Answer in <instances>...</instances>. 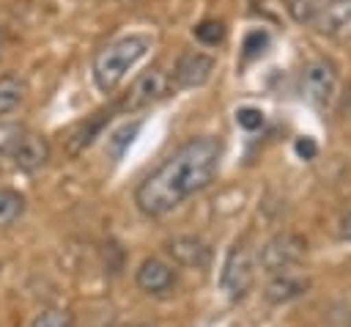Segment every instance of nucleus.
Wrapping results in <instances>:
<instances>
[{
    "mask_svg": "<svg viewBox=\"0 0 351 327\" xmlns=\"http://www.w3.org/2000/svg\"><path fill=\"white\" fill-rule=\"evenodd\" d=\"M222 159V146L214 137H192L176 148L156 170L134 190V203L148 217H162L181 206L189 195L211 184Z\"/></svg>",
    "mask_w": 351,
    "mask_h": 327,
    "instance_id": "nucleus-1",
    "label": "nucleus"
},
{
    "mask_svg": "<svg viewBox=\"0 0 351 327\" xmlns=\"http://www.w3.org/2000/svg\"><path fill=\"white\" fill-rule=\"evenodd\" d=\"M148 52V38L145 36H123L112 44H107L96 58H93V82L99 91L110 93L121 85L126 71Z\"/></svg>",
    "mask_w": 351,
    "mask_h": 327,
    "instance_id": "nucleus-2",
    "label": "nucleus"
},
{
    "mask_svg": "<svg viewBox=\"0 0 351 327\" xmlns=\"http://www.w3.org/2000/svg\"><path fill=\"white\" fill-rule=\"evenodd\" d=\"M252 280H255V258H252V250L247 247V242H236L228 250L225 264H222V275H219L222 291L230 300H241L250 291Z\"/></svg>",
    "mask_w": 351,
    "mask_h": 327,
    "instance_id": "nucleus-3",
    "label": "nucleus"
},
{
    "mask_svg": "<svg viewBox=\"0 0 351 327\" xmlns=\"http://www.w3.org/2000/svg\"><path fill=\"white\" fill-rule=\"evenodd\" d=\"M307 253V242L296 234H277L271 236L261 256H258V264L263 267V272L269 275H280V272H291Z\"/></svg>",
    "mask_w": 351,
    "mask_h": 327,
    "instance_id": "nucleus-4",
    "label": "nucleus"
},
{
    "mask_svg": "<svg viewBox=\"0 0 351 327\" xmlns=\"http://www.w3.org/2000/svg\"><path fill=\"white\" fill-rule=\"evenodd\" d=\"M337 91V69L332 60L326 58H318V60H310L302 71V96L315 104V107H326L332 102Z\"/></svg>",
    "mask_w": 351,
    "mask_h": 327,
    "instance_id": "nucleus-5",
    "label": "nucleus"
},
{
    "mask_svg": "<svg viewBox=\"0 0 351 327\" xmlns=\"http://www.w3.org/2000/svg\"><path fill=\"white\" fill-rule=\"evenodd\" d=\"M167 93V74L162 69H148L145 74H140L132 85V91L126 93V99L121 102L123 110H140L156 99H162Z\"/></svg>",
    "mask_w": 351,
    "mask_h": 327,
    "instance_id": "nucleus-6",
    "label": "nucleus"
},
{
    "mask_svg": "<svg viewBox=\"0 0 351 327\" xmlns=\"http://www.w3.org/2000/svg\"><path fill=\"white\" fill-rule=\"evenodd\" d=\"M214 58L206 52H186L178 58L176 69H173V80L178 88H197L203 82H208L211 71H214Z\"/></svg>",
    "mask_w": 351,
    "mask_h": 327,
    "instance_id": "nucleus-7",
    "label": "nucleus"
},
{
    "mask_svg": "<svg viewBox=\"0 0 351 327\" xmlns=\"http://www.w3.org/2000/svg\"><path fill=\"white\" fill-rule=\"evenodd\" d=\"M137 286H140L145 294L162 297V294H167V291L176 286V272H173V267L165 264L162 258H145V261L137 267Z\"/></svg>",
    "mask_w": 351,
    "mask_h": 327,
    "instance_id": "nucleus-8",
    "label": "nucleus"
},
{
    "mask_svg": "<svg viewBox=\"0 0 351 327\" xmlns=\"http://www.w3.org/2000/svg\"><path fill=\"white\" fill-rule=\"evenodd\" d=\"M8 157L14 159V165H16L19 170H38V168L47 165V159H49V143H47L41 135L25 132Z\"/></svg>",
    "mask_w": 351,
    "mask_h": 327,
    "instance_id": "nucleus-9",
    "label": "nucleus"
},
{
    "mask_svg": "<svg viewBox=\"0 0 351 327\" xmlns=\"http://www.w3.org/2000/svg\"><path fill=\"white\" fill-rule=\"evenodd\" d=\"M313 25L321 33H329V36L340 33L343 27L351 25V0H329V3H324L318 8V16H315Z\"/></svg>",
    "mask_w": 351,
    "mask_h": 327,
    "instance_id": "nucleus-10",
    "label": "nucleus"
},
{
    "mask_svg": "<svg viewBox=\"0 0 351 327\" xmlns=\"http://www.w3.org/2000/svg\"><path fill=\"white\" fill-rule=\"evenodd\" d=\"M170 253L184 267H206L208 264V256H211L208 247H206V242L197 239V236H176L170 242Z\"/></svg>",
    "mask_w": 351,
    "mask_h": 327,
    "instance_id": "nucleus-11",
    "label": "nucleus"
},
{
    "mask_svg": "<svg viewBox=\"0 0 351 327\" xmlns=\"http://www.w3.org/2000/svg\"><path fill=\"white\" fill-rule=\"evenodd\" d=\"M304 291H307V278H299L293 272H280L266 286V297L271 302H288V300H293Z\"/></svg>",
    "mask_w": 351,
    "mask_h": 327,
    "instance_id": "nucleus-12",
    "label": "nucleus"
},
{
    "mask_svg": "<svg viewBox=\"0 0 351 327\" xmlns=\"http://www.w3.org/2000/svg\"><path fill=\"white\" fill-rule=\"evenodd\" d=\"M110 121V110L104 113H96L90 121H85V124H80L74 132H71V137H69V154H80L85 146H90L93 143V137L101 132V126Z\"/></svg>",
    "mask_w": 351,
    "mask_h": 327,
    "instance_id": "nucleus-13",
    "label": "nucleus"
},
{
    "mask_svg": "<svg viewBox=\"0 0 351 327\" xmlns=\"http://www.w3.org/2000/svg\"><path fill=\"white\" fill-rule=\"evenodd\" d=\"M25 93H27V85H25L22 77H16V74H3V77H0V115L16 110V107L22 104V99H25Z\"/></svg>",
    "mask_w": 351,
    "mask_h": 327,
    "instance_id": "nucleus-14",
    "label": "nucleus"
},
{
    "mask_svg": "<svg viewBox=\"0 0 351 327\" xmlns=\"http://www.w3.org/2000/svg\"><path fill=\"white\" fill-rule=\"evenodd\" d=\"M140 121H132V124H123V126H118L110 137H107V154L112 157V159H121L123 157V151L132 146V140L137 137V132H140Z\"/></svg>",
    "mask_w": 351,
    "mask_h": 327,
    "instance_id": "nucleus-15",
    "label": "nucleus"
},
{
    "mask_svg": "<svg viewBox=\"0 0 351 327\" xmlns=\"http://www.w3.org/2000/svg\"><path fill=\"white\" fill-rule=\"evenodd\" d=\"M25 212V198L14 190H0V225H11Z\"/></svg>",
    "mask_w": 351,
    "mask_h": 327,
    "instance_id": "nucleus-16",
    "label": "nucleus"
},
{
    "mask_svg": "<svg viewBox=\"0 0 351 327\" xmlns=\"http://www.w3.org/2000/svg\"><path fill=\"white\" fill-rule=\"evenodd\" d=\"M195 38H197L200 44H206V47H217V44H222V38H225V25H222L219 19H206V22H200V25L195 27Z\"/></svg>",
    "mask_w": 351,
    "mask_h": 327,
    "instance_id": "nucleus-17",
    "label": "nucleus"
},
{
    "mask_svg": "<svg viewBox=\"0 0 351 327\" xmlns=\"http://www.w3.org/2000/svg\"><path fill=\"white\" fill-rule=\"evenodd\" d=\"M321 3L318 0H288V11L299 25H313L318 16Z\"/></svg>",
    "mask_w": 351,
    "mask_h": 327,
    "instance_id": "nucleus-18",
    "label": "nucleus"
},
{
    "mask_svg": "<svg viewBox=\"0 0 351 327\" xmlns=\"http://www.w3.org/2000/svg\"><path fill=\"white\" fill-rule=\"evenodd\" d=\"M266 47H269V33H266V30H250V33L244 36L241 55H244V60H252V58H258Z\"/></svg>",
    "mask_w": 351,
    "mask_h": 327,
    "instance_id": "nucleus-19",
    "label": "nucleus"
},
{
    "mask_svg": "<svg viewBox=\"0 0 351 327\" xmlns=\"http://www.w3.org/2000/svg\"><path fill=\"white\" fill-rule=\"evenodd\" d=\"M30 327H74V324H71V316L66 311H60V308H44L33 319Z\"/></svg>",
    "mask_w": 351,
    "mask_h": 327,
    "instance_id": "nucleus-20",
    "label": "nucleus"
},
{
    "mask_svg": "<svg viewBox=\"0 0 351 327\" xmlns=\"http://www.w3.org/2000/svg\"><path fill=\"white\" fill-rule=\"evenodd\" d=\"M22 135H25V129H22L19 124H5V121H0V154H11Z\"/></svg>",
    "mask_w": 351,
    "mask_h": 327,
    "instance_id": "nucleus-21",
    "label": "nucleus"
},
{
    "mask_svg": "<svg viewBox=\"0 0 351 327\" xmlns=\"http://www.w3.org/2000/svg\"><path fill=\"white\" fill-rule=\"evenodd\" d=\"M236 124L241 126V129H247V132H255V129H261L263 126V113L258 110V107H239L236 110Z\"/></svg>",
    "mask_w": 351,
    "mask_h": 327,
    "instance_id": "nucleus-22",
    "label": "nucleus"
},
{
    "mask_svg": "<svg viewBox=\"0 0 351 327\" xmlns=\"http://www.w3.org/2000/svg\"><path fill=\"white\" fill-rule=\"evenodd\" d=\"M293 148H296V154H299L302 159H313V157L318 154V146H315L313 137H299V140L293 143Z\"/></svg>",
    "mask_w": 351,
    "mask_h": 327,
    "instance_id": "nucleus-23",
    "label": "nucleus"
},
{
    "mask_svg": "<svg viewBox=\"0 0 351 327\" xmlns=\"http://www.w3.org/2000/svg\"><path fill=\"white\" fill-rule=\"evenodd\" d=\"M340 236L351 242V212H348V214H346V217L340 220Z\"/></svg>",
    "mask_w": 351,
    "mask_h": 327,
    "instance_id": "nucleus-24",
    "label": "nucleus"
}]
</instances>
